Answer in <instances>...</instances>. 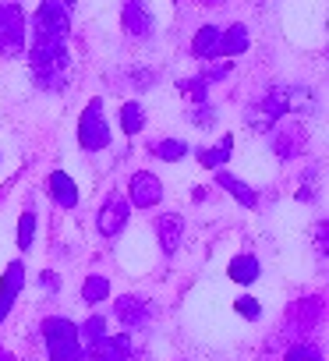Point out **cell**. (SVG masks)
I'll list each match as a JSON object with an SVG mask.
<instances>
[{"label": "cell", "mask_w": 329, "mask_h": 361, "mask_svg": "<svg viewBox=\"0 0 329 361\" xmlns=\"http://www.w3.org/2000/svg\"><path fill=\"white\" fill-rule=\"evenodd\" d=\"M82 357H89V361H128L131 357V336L128 333H117V336L103 333L99 340L89 343V350Z\"/></svg>", "instance_id": "obj_7"}, {"label": "cell", "mask_w": 329, "mask_h": 361, "mask_svg": "<svg viewBox=\"0 0 329 361\" xmlns=\"http://www.w3.org/2000/svg\"><path fill=\"white\" fill-rule=\"evenodd\" d=\"M216 185H220L223 192H230V195H234V199H237V202H241L244 209H255V206H259V195H255V192H252V188L244 185V180H237L234 173L220 170V173H216Z\"/></svg>", "instance_id": "obj_15"}, {"label": "cell", "mask_w": 329, "mask_h": 361, "mask_svg": "<svg viewBox=\"0 0 329 361\" xmlns=\"http://www.w3.org/2000/svg\"><path fill=\"white\" fill-rule=\"evenodd\" d=\"M22 287H25V266H22V262H11L8 273H4V280H0V322H4L8 312L15 308Z\"/></svg>", "instance_id": "obj_10"}, {"label": "cell", "mask_w": 329, "mask_h": 361, "mask_svg": "<svg viewBox=\"0 0 329 361\" xmlns=\"http://www.w3.org/2000/svg\"><path fill=\"white\" fill-rule=\"evenodd\" d=\"M78 145L85 152H103L110 145V124L103 117V99H92L78 117Z\"/></svg>", "instance_id": "obj_4"}, {"label": "cell", "mask_w": 329, "mask_h": 361, "mask_svg": "<svg viewBox=\"0 0 329 361\" xmlns=\"http://www.w3.org/2000/svg\"><path fill=\"white\" fill-rule=\"evenodd\" d=\"M230 149H234V138L227 135L220 145H213V149H199V163L209 166V170H220V166L230 159Z\"/></svg>", "instance_id": "obj_22"}, {"label": "cell", "mask_w": 329, "mask_h": 361, "mask_svg": "<svg viewBox=\"0 0 329 361\" xmlns=\"http://www.w3.org/2000/svg\"><path fill=\"white\" fill-rule=\"evenodd\" d=\"M32 241H36V213H32V209H25V213H22V220H18V248H22V252H29V248H32Z\"/></svg>", "instance_id": "obj_23"}, {"label": "cell", "mask_w": 329, "mask_h": 361, "mask_svg": "<svg viewBox=\"0 0 329 361\" xmlns=\"http://www.w3.org/2000/svg\"><path fill=\"white\" fill-rule=\"evenodd\" d=\"M149 305L142 301V298H135V294H124V298H117L113 301V319L120 322V326H128V329H138V326H145L149 322Z\"/></svg>", "instance_id": "obj_11"}, {"label": "cell", "mask_w": 329, "mask_h": 361, "mask_svg": "<svg viewBox=\"0 0 329 361\" xmlns=\"http://www.w3.org/2000/svg\"><path fill=\"white\" fill-rule=\"evenodd\" d=\"M128 195H131V206L152 209V206H159V199H163V185H159L156 173L138 170V173H131V180H128Z\"/></svg>", "instance_id": "obj_6"}, {"label": "cell", "mask_w": 329, "mask_h": 361, "mask_svg": "<svg viewBox=\"0 0 329 361\" xmlns=\"http://www.w3.org/2000/svg\"><path fill=\"white\" fill-rule=\"evenodd\" d=\"M103 333H106V319H103V315H92V319H89V322L78 329L82 343H92V340H99Z\"/></svg>", "instance_id": "obj_24"}, {"label": "cell", "mask_w": 329, "mask_h": 361, "mask_svg": "<svg viewBox=\"0 0 329 361\" xmlns=\"http://www.w3.org/2000/svg\"><path fill=\"white\" fill-rule=\"evenodd\" d=\"M259 273H262V266H259L255 255H234L230 266H227V276H230L234 283H255Z\"/></svg>", "instance_id": "obj_17"}, {"label": "cell", "mask_w": 329, "mask_h": 361, "mask_svg": "<svg viewBox=\"0 0 329 361\" xmlns=\"http://www.w3.org/2000/svg\"><path fill=\"white\" fill-rule=\"evenodd\" d=\"M234 308H237V315H244V319H252V322L262 315V308H259V301H255V298H237V301H234Z\"/></svg>", "instance_id": "obj_26"}, {"label": "cell", "mask_w": 329, "mask_h": 361, "mask_svg": "<svg viewBox=\"0 0 329 361\" xmlns=\"http://www.w3.org/2000/svg\"><path fill=\"white\" fill-rule=\"evenodd\" d=\"M46 192H50V199H54L61 209H75V206H78V185H75L64 170H54V173L46 177Z\"/></svg>", "instance_id": "obj_13"}, {"label": "cell", "mask_w": 329, "mask_h": 361, "mask_svg": "<svg viewBox=\"0 0 329 361\" xmlns=\"http://www.w3.org/2000/svg\"><path fill=\"white\" fill-rule=\"evenodd\" d=\"M248 50V29L237 22V25H230L227 32H220V47H216V57H237V54H244Z\"/></svg>", "instance_id": "obj_16"}, {"label": "cell", "mask_w": 329, "mask_h": 361, "mask_svg": "<svg viewBox=\"0 0 329 361\" xmlns=\"http://www.w3.org/2000/svg\"><path fill=\"white\" fill-rule=\"evenodd\" d=\"M318 252H325V220L318 224Z\"/></svg>", "instance_id": "obj_28"}, {"label": "cell", "mask_w": 329, "mask_h": 361, "mask_svg": "<svg viewBox=\"0 0 329 361\" xmlns=\"http://www.w3.org/2000/svg\"><path fill=\"white\" fill-rule=\"evenodd\" d=\"M75 0H43L32 18V43H64L71 32Z\"/></svg>", "instance_id": "obj_2"}, {"label": "cell", "mask_w": 329, "mask_h": 361, "mask_svg": "<svg viewBox=\"0 0 329 361\" xmlns=\"http://www.w3.org/2000/svg\"><path fill=\"white\" fill-rule=\"evenodd\" d=\"M106 298H110V280H106L103 273L85 276V283H82V301H85V305H99V301H106Z\"/></svg>", "instance_id": "obj_20"}, {"label": "cell", "mask_w": 329, "mask_h": 361, "mask_svg": "<svg viewBox=\"0 0 329 361\" xmlns=\"http://www.w3.org/2000/svg\"><path fill=\"white\" fill-rule=\"evenodd\" d=\"M0 361H15V357H11L8 350H0Z\"/></svg>", "instance_id": "obj_29"}, {"label": "cell", "mask_w": 329, "mask_h": 361, "mask_svg": "<svg viewBox=\"0 0 329 361\" xmlns=\"http://www.w3.org/2000/svg\"><path fill=\"white\" fill-rule=\"evenodd\" d=\"M25 36H29V25H25L22 8L18 4H0V54L4 57L25 54Z\"/></svg>", "instance_id": "obj_5"}, {"label": "cell", "mask_w": 329, "mask_h": 361, "mask_svg": "<svg viewBox=\"0 0 329 361\" xmlns=\"http://www.w3.org/2000/svg\"><path fill=\"white\" fill-rule=\"evenodd\" d=\"M149 149H152V156H159L163 163H178V159L188 156V142H181V138H159V142H152Z\"/></svg>", "instance_id": "obj_19"}, {"label": "cell", "mask_w": 329, "mask_h": 361, "mask_svg": "<svg viewBox=\"0 0 329 361\" xmlns=\"http://www.w3.org/2000/svg\"><path fill=\"white\" fill-rule=\"evenodd\" d=\"M43 340H46L50 361H82V354H85L78 326L71 319H64V315H50L43 322Z\"/></svg>", "instance_id": "obj_3"}, {"label": "cell", "mask_w": 329, "mask_h": 361, "mask_svg": "<svg viewBox=\"0 0 329 361\" xmlns=\"http://www.w3.org/2000/svg\"><path fill=\"white\" fill-rule=\"evenodd\" d=\"M39 280H43V290H54V294L61 290V280H57V276H50V273H43Z\"/></svg>", "instance_id": "obj_27"}, {"label": "cell", "mask_w": 329, "mask_h": 361, "mask_svg": "<svg viewBox=\"0 0 329 361\" xmlns=\"http://www.w3.org/2000/svg\"><path fill=\"white\" fill-rule=\"evenodd\" d=\"M128 202L120 199V195H110L106 202H103V209H99V220H96V227H99V234L103 238H117L120 231H124V224H128Z\"/></svg>", "instance_id": "obj_9"}, {"label": "cell", "mask_w": 329, "mask_h": 361, "mask_svg": "<svg viewBox=\"0 0 329 361\" xmlns=\"http://www.w3.org/2000/svg\"><path fill=\"white\" fill-rule=\"evenodd\" d=\"M32 82L43 92H61L68 85V50L64 43H32L29 47Z\"/></svg>", "instance_id": "obj_1"}, {"label": "cell", "mask_w": 329, "mask_h": 361, "mask_svg": "<svg viewBox=\"0 0 329 361\" xmlns=\"http://www.w3.org/2000/svg\"><path fill=\"white\" fill-rule=\"evenodd\" d=\"M142 128H145V110H142V103H138V99L124 103V106H120V131H124V135H138Z\"/></svg>", "instance_id": "obj_21"}, {"label": "cell", "mask_w": 329, "mask_h": 361, "mask_svg": "<svg viewBox=\"0 0 329 361\" xmlns=\"http://www.w3.org/2000/svg\"><path fill=\"white\" fill-rule=\"evenodd\" d=\"M220 32H223V29H216V25H202V29L195 32V39H192V54H195L199 61H209V57H216Z\"/></svg>", "instance_id": "obj_18"}, {"label": "cell", "mask_w": 329, "mask_h": 361, "mask_svg": "<svg viewBox=\"0 0 329 361\" xmlns=\"http://www.w3.org/2000/svg\"><path fill=\"white\" fill-rule=\"evenodd\" d=\"M124 32L135 39L152 36V15L145 8V0H124Z\"/></svg>", "instance_id": "obj_12"}, {"label": "cell", "mask_w": 329, "mask_h": 361, "mask_svg": "<svg viewBox=\"0 0 329 361\" xmlns=\"http://www.w3.org/2000/svg\"><path fill=\"white\" fill-rule=\"evenodd\" d=\"M283 361H322V350H318L315 343H297V347L287 350Z\"/></svg>", "instance_id": "obj_25"}, {"label": "cell", "mask_w": 329, "mask_h": 361, "mask_svg": "<svg viewBox=\"0 0 329 361\" xmlns=\"http://www.w3.org/2000/svg\"><path fill=\"white\" fill-rule=\"evenodd\" d=\"M156 234H159V248L163 252H174L181 245V234H185V220L178 213H167V216H159L156 224Z\"/></svg>", "instance_id": "obj_14"}, {"label": "cell", "mask_w": 329, "mask_h": 361, "mask_svg": "<svg viewBox=\"0 0 329 361\" xmlns=\"http://www.w3.org/2000/svg\"><path fill=\"white\" fill-rule=\"evenodd\" d=\"M269 131H273V152H276L280 159H290V156L301 149V142H304V128H301V124H290V121H283V117H280Z\"/></svg>", "instance_id": "obj_8"}]
</instances>
